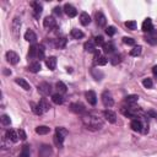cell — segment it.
I'll use <instances>...</instances> for the list:
<instances>
[{"mask_svg": "<svg viewBox=\"0 0 157 157\" xmlns=\"http://www.w3.org/2000/svg\"><path fill=\"white\" fill-rule=\"evenodd\" d=\"M82 123H83V125H85L87 129L93 130V131H94V130H99V129L103 126L102 119H101L99 117L94 115V114H91V113L85 114V115L82 117Z\"/></svg>", "mask_w": 157, "mask_h": 157, "instance_id": "obj_1", "label": "cell"}, {"mask_svg": "<svg viewBox=\"0 0 157 157\" xmlns=\"http://www.w3.org/2000/svg\"><path fill=\"white\" fill-rule=\"evenodd\" d=\"M67 130L65 128H56L55 129V135H54V142L58 147H61L65 140V136L67 135Z\"/></svg>", "mask_w": 157, "mask_h": 157, "instance_id": "obj_2", "label": "cell"}, {"mask_svg": "<svg viewBox=\"0 0 157 157\" xmlns=\"http://www.w3.org/2000/svg\"><path fill=\"white\" fill-rule=\"evenodd\" d=\"M102 102H103L104 107H107V108H109V107H112L114 104L113 96H112V93L109 91H103V93H102Z\"/></svg>", "mask_w": 157, "mask_h": 157, "instance_id": "obj_3", "label": "cell"}, {"mask_svg": "<svg viewBox=\"0 0 157 157\" xmlns=\"http://www.w3.org/2000/svg\"><path fill=\"white\" fill-rule=\"evenodd\" d=\"M38 92L42 96H49L52 93V86L48 82H40L38 85Z\"/></svg>", "mask_w": 157, "mask_h": 157, "instance_id": "obj_4", "label": "cell"}, {"mask_svg": "<svg viewBox=\"0 0 157 157\" xmlns=\"http://www.w3.org/2000/svg\"><path fill=\"white\" fill-rule=\"evenodd\" d=\"M11 28H12V34L15 38H18V33H20V28H21V20L18 17H15L12 20L11 23Z\"/></svg>", "mask_w": 157, "mask_h": 157, "instance_id": "obj_5", "label": "cell"}, {"mask_svg": "<svg viewBox=\"0 0 157 157\" xmlns=\"http://www.w3.org/2000/svg\"><path fill=\"white\" fill-rule=\"evenodd\" d=\"M70 109H71V112H74V113H76V114H83V113L86 112L85 105H83L82 103H80V102L71 103V104H70Z\"/></svg>", "mask_w": 157, "mask_h": 157, "instance_id": "obj_6", "label": "cell"}, {"mask_svg": "<svg viewBox=\"0 0 157 157\" xmlns=\"http://www.w3.org/2000/svg\"><path fill=\"white\" fill-rule=\"evenodd\" d=\"M130 128H131L134 131H142V128H145V126H144L142 120H141L140 118H135V119L131 120Z\"/></svg>", "mask_w": 157, "mask_h": 157, "instance_id": "obj_7", "label": "cell"}, {"mask_svg": "<svg viewBox=\"0 0 157 157\" xmlns=\"http://www.w3.org/2000/svg\"><path fill=\"white\" fill-rule=\"evenodd\" d=\"M39 157H50L52 156V153H53V150H52V147L49 146V145H42L40 146V148H39Z\"/></svg>", "mask_w": 157, "mask_h": 157, "instance_id": "obj_8", "label": "cell"}, {"mask_svg": "<svg viewBox=\"0 0 157 157\" xmlns=\"http://www.w3.org/2000/svg\"><path fill=\"white\" fill-rule=\"evenodd\" d=\"M43 26L44 28L47 29H53V28H56V21L54 20V17H45L43 20Z\"/></svg>", "mask_w": 157, "mask_h": 157, "instance_id": "obj_9", "label": "cell"}, {"mask_svg": "<svg viewBox=\"0 0 157 157\" xmlns=\"http://www.w3.org/2000/svg\"><path fill=\"white\" fill-rule=\"evenodd\" d=\"M6 59H7V61H9L10 64L15 65V64L18 63L20 56L17 55V53H15V52H12V50H9V52L6 53Z\"/></svg>", "mask_w": 157, "mask_h": 157, "instance_id": "obj_10", "label": "cell"}, {"mask_svg": "<svg viewBox=\"0 0 157 157\" xmlns=\"http://www.w3.org/2000/svg\"><path fill=\"white\" fill-rule=\"evenodd\" d=\"M64 12L69 16V17H75L77 15V10L71 5V4H65L64 5Z\"/></svg>", "mask_w": 157, "mask_h": 157, "instance_id": "obj_11", "label": "cell"}, {"mask_svg": "<svg viewBox=\"0 0 157 157\" xmlns=\"http://www.w3.org/2000/svg\"><path fill=\"white\" fill-rule=\"evenodd\" d=\"M103 115H104V118H105L109 123H115V121H117V114H115L113 110H110V109H105V110L103 112Z\"/></svg>", "mask_w": 157, "mask_h": 157, "instance_id": "obj_12", "label": "cell"}, {"mask_svg": "<svg viewBox=\"0 0 157 157\" xmlns=\"http://www.w3.org/2000/svg\"><path fill=\"white\" fill-rule=\"evenodd\" d=\"M32 6H33V16H34L36 18H39V16H40V13H42V11H43L42 4L38 2V1H36V2L32 4Z\"/></svg>", "mask_w": 157, "mask_h": 157, "instance_id": "obj_13", "label": "cell"}, {"mask_svg": "<svg viewBox=\"0 0 157 157\" xmlns=\"http://www.w3.org/2000/svg\"><path fill=\"white\" fill-rule=\"evenodd\" d=\"M85 97H86V99L88 101V103L91 105H96V103H97V96H96V93L93 91H87L85 93Z\"/></svg>", "mask_w": 157, "mask_h": 157, "instance_id": "obj_14", "label": "cell"}, {"mask_svg": "<svg viewBox=\"0 0 157 157\" xmlns=\"http://www.w3.org/2000/svg\"><path fill=\"white\" fill-rule=\"evenodd\" d=\"M96 23L98 27H104L107 23V18L102 12H97L96 13Z\"/></svg>", "mask_w": 157, "mask_h": 157, "instance_id": "obj_15", "label": "cell"}, {"mask_svg": "<svg viewBox=\"0 0 157 157\" xmlns=\"http://www.w3.org/2000/svg\"><path fill=\"white\" fill-rule=\"evenodd\" d=\"M6 137H7V140L10 141H12V142H17L18 141V134L13 130V129H9L7 131H6Z\"/></svg>", "mask_w": 157, "mask_h": 157, "instance_id": "obj_16", "label": "cell"}, {"mask_svg": "<svg viewBox=\"0 0 157 157\" xmlns=\"http://www.w3.org/2000/svg\"><path fill=\"white\" fill-rule=\"evenodd\" d=\"M25 39H26L27 42L36 43V40H37V36H36V33H34L32 29H27L26 33H25Z\"/></svg>", "mask_w": 157, "mask_h": 157, "instance_id": "obj_17", "label": "cell"}, {"mask_svg": "<svg viewBox=\"0 0 157 157\" xmlns=\"http://www.w3.org/2000/svg\"><path fill=\"white\" fill-rule=\"evenodd\" d=\"M45 65L49 70H55L56 67V58L55 56H49L45 59Z\"/></svg>", "mask_w": 157, "mask_h": 157, "instance_id": "obj_18", "label": "cell"}, {"mask_svg": "<svg viewBox=\"0 0 157 157\" xmlns=\"http://www.w3.org/2000/svg\"><path fill=\"white\" fill-rule=\"evenodd\" d=\"M142 31L144 32H152V29H153V26H152V21H151V18H146L144 22H142Z\"/></svg>", "mask_w": 157, "mask_h": 157, "instance_id": "obj_19", "label": "cell"}, {"mask_svg": "<svg viewBox=\"0 0 157 157\" xmlns=\"http://www.w3.org/2000/svg\"><path fill=\"white\" fill-rule=\"evenodd\" d=\"M15 82L17 83V85H20L23 90H26V91H29L31 90V86H29V83L25 80V78H22V77H17V78H15Z\"/></svg>", "mask_w": 157, "mask_h": 157, "instance_id": "obj_20", "label": "cell"}, {"mask_svg": "<svg viewBox=\"0 0 157 157\" xmlns=\"http://www.w3.org/2000/svg\"><path fill=\"white\" fill-rule=\"evenodd\" d=\"M66 43H67V39L65 38V37H61V38H58V39H55V48H58V49H64L65 48V45H66Z\"/></svg>", "mask_w": 157, "mask_h": 157, "instance_id": "obj_21", "label": "cell"}, {"mask_svg": "<svg viewBox=\"0 0 157 157\" xmlns=\"http://www.w3.org/2000/svg\"><path fill=\"white\" fill-rule=\"evenodd\" d=\"M83 48L86 52H90V53H94L96 52V44L93 40H88L83 44Z\"/></svg>", "mask_w": 157, "mask_h": 157, "instance_id": "obj_22", "label": "cell"}, {"mask_svg": "<svg viewBox=\"0 0 157 157\" xmlns=\"http://www.w3.org/2000/svg\"><path fill=\"white\" fill-rule=\"evenodd\" d=\"M137 99H139V96H136V94H130V96L125 97L124 102H125L128 105H134V104L137 102Z\"/></svg>", "mask_w": 157, "mask_h": 157, "instance_id": "obj_23", "label": "cell"}, {"mask_svg": "<svg viewBox=\"0 0 157 157\" xmlns=\"http://www.w3.org/2000/svg\"><path fill=\"white\" fill-rule=\"evenodd\" d=\"M38 56V45L33 44L29 47V50H28V58L33 59V58H37Z\"/></svg>", "mask_w": 157, "mask_h": 157, "instance_id": "obj_24", "label": "cell"}, {"mask_svg": "<svg viewBox=\"0 0 157 157\" xmlns=\"http://www.w3.org/2000/svg\"><path fill=\"white\" fill-rule=\"evenodd\" d=\"M80 22H81V25L87 26V25L91 22V17H90V15L86 13V12H82V13L80 15Z\"/></svg>", "mask_w": 157, "mask_h": 157, "instance_id": "obj_25", "label": "cell"}, {"mask_svg": "<svg viewBox=\"0 0 157 157\" xmlns=\"http://www.w3.org/2000/svg\"><path fill=\"white\" fill-rule=\"evenodd\" d=\"M114 50H115V47H114V44H113L112 42L104 43V45H103V52H104L105 54H110V53H113Z\"/></svg>", "mask_w": 157, "mask_h": 157, "instance_id": "obj_26", "label": "cell"}, {"mask_svg": "<svg viewBox=\"0 0 157 157\" xmlns=\"http://www.w3.org/2000/svg\"><path fill=\"white\" fill-rule=\"evenodd\" d=\"M31 107H32V112L36 114V115H42L44 112H43V109L40 108V105L38 104V103H33V102H31Z\"/></svg>", "mask_w": 157, "mask_h": 157, "instance_id": "obj_27", "label": "cell"}, {"mask_svg": "<svg viewBox=\"0 0 157 157\" xmlns=\"http://www.w3.org/2000/svg\"><path fill=\"white\" fill-rule=\"evenodd\" d=\"M145 40H146L147 43L152 44V45H156V44H157V36H155V33L150 32V34H147V36L145 37Z\"/></svg>", "mask_w": 157, "mask_h": 157, "instance_id": "obj_28", "label": "cell"}, {"mask_svg": "<svg viewBox=\"0 0 157 157\" xmlns=\"http://www.w3.org/2000/svg\"><path fill=\"white\" fill-rule=\"evenodd\" d=\"M28 70L32 72H38L40 70V63L39 61H32L28 66Z\"/></svg>", "mask_w": 157, "mask_h": 157, "instance_id": "obj_29", "label": "cell"}, {"mask_svg": "<svg viewBox=\"0 0 157 157\" xmlns=\"http://www.w3.org/2000/svg\"><path fill=\"white\" fill-rule=\"evenodd\" d=\"M52 101H53V103H55V104H63L64 103V98H63V96L60 94V93H54L53 96H52Z\"/></svg>", "mask_w": 157, "mask_h": 157, "instance_id": "obj_30", "label": "cell"}, {"mask_svg": "<svg viewBox=\"0 0 157 157\" xmlns=\"http://www.w3.org/2000/svg\"><path fill=\"white\" fill-rule=\"evenodd\" d=\"M56 90H58V93L63 94V93H65L67 91V87H66V85L63 81H58L56 82Z\"/></svg>", "mask_w": 157, "mask_h": 157, "instance_id": "obj_31", "label": "cell"}, {"mask_svg": "<svg viewBox=\"0 0 157 157\" xmlns=\"http://www.w3.org/2000/svg\"><path fill=\"white\" fill-rule=\"evenodd\" d=\"M49 131H50V129H49L48 126H45V125H39V126L36 128V132L39 134V135H45V134H48Z\"/></svg>", "mask_w": 157, "mask_h": 157, "instance_id": "obj_32", "label": "cell"}, {"mask_svg": "<svg viewBox=\"0 0 157 157\" xmlns=\"http://www.w3.org/2000/svg\"><path fill=\"white\" fill-rule=\"evenodd\" d=\"M70 34H71V37H72V38H75V39H80V38H82V37H83V32H82V31H80V29H77V28L71 29Z\"/></svg>", "mask_w": 157, "mask_h": 157, "instance_id": "obj_33", "label": "cell"}, {"mask_svg": "<svg viewBox=\"0 0 157 157\" xmlns=\"http://www.w3.org/2000/svg\"><path fill=\"white\" fill-rule=\"evenodd\" d=\"M91 74L94 77V80H97V81H99V80L103 78V72L101 70H98V69H92L91 70Z\"/></svg>", "mask_w": 157, "mask_h": 157, "instance_id": "obj_34", "label": "cell"}, {"mask_svg": "<svg viewBox=\"0 0 157 157\" xmlns=\"http://www.w3.org/2000/svg\"><path fill=\"white\" fill-rule=\"evenodd\" d=\"M38 104L40 105V108L43 109V112H48V110L50 109V104H49V102H48L45 98H42Z\"/></svg>", "mask_w": 157, "mask_h": 157, "instance_id": "obj_35", "label": "cell"}, {"mask_svg": "<svg viewBox=\"0 0 157 157\" xmlns=\"http://www.w3.org/2000/svg\"><path fill=\"white\" fill-rule=\"evenodd\" d=\"M29 156H31L29 145H23V147L21 150V153H20V157H29Z\"/></svg>", "mask_w": 157, "mask_h": 157, "instance_id": "obj_36", "label": "cell"}, {"mask_svg": "<svg viewBox=\"0 0 157 157\" xmlns=\"http://www.w3.org/2000/svg\"><path fill=\"white\" fill-rule=\"evenodd\" d=\"M141 50H142V47L141 45H136V47H134L131 50H130V55L131 56H137V55H140L141 54Z\"/></svg>", "mask_w": 157, "mask_h": 157, "instance_id": "obj_37", "label": "cell"}, {"mask_svg": "<svg viewBox=\"0 0 157 157\" xmlns=\"http://www.w3.org/2000/svg\"><path fill=\"white\" fill-rule=\"evenodd\" d=\"M107 61H108V60H107V58H105L104 55H102V54H101L98 58H96V59H94V63H96L97 65H99V66L105 65V64H107Z\"/></svg>", "mask_w": 157, "mask_h": 157, "instance_id": "obj_38", "label": "cell"}, {"mask_svg": "<svg viewBox=\"0 0 157 157\" xmlns=\"http://www.w3.org/2000/svg\"><path fill=\"white\" fill-rule=\"evenodd\" d=\"M93 42H94V44L98 45V47H103V45H104V39H103L102 36H96Z\"/></svg>", "mask_w": 157, "mask_h": 157, "instance_id": "obj_39", "label": "cell"}, {"mask_svg": "<svg viewBox=\"0 0 157 157\" xmlns=\"http://www.w3.org/2000/svg\"><path fill=\"white\" fill-rule=\"evenodd\" d=\"M44 54H45V49H44V45L43 44H39L38 45V59H43L44 58Z\"/></svg>", "mask_w": 157, "mask_h": 157, "instance_id": "obj_40", "label": "cell"}, {"mask_svg": "<svg viewBox=\"0 0 157 157\" xmlns=\"http://www.w3.org/2000/svg\"><path fill=\"white\" fill-rule=\"evenodd\" d=\"M1 123H2V125H5V126H7V125H10L11 124V119H10V117L9 115H6V114H4V115H1Z\"/></svg>", "mask_w": 157, "mask_h": 157, "instance_id": "obj_41", "label": "cell"}, {"mask_svg": "<svg viewBox=\"0 0 157 157\" xmlns=\"http://www.w3.org/2000/svg\"><path fill=\"white\" fill-rule=\"evenodd\" d=\"M115 32H117V29H115V27L114 26H108L107 28H105V33L108 34V36H114L115 34Z\"/></svg>", "mask_w": 157, "mask_h": 157, "instance_id": "obj_42", "label": "cell"}, {"mask_svg": "<svg viewBox=\"0 0 157 157\" xmlns=\"http://www.w3.org/2000/svg\"><path fill=\"white\" fill-rule=\"evenodd\" d=\"M121 58H123V56H121L120 54H118V55H114V56L110 59V63H112L113 65H117V64H119V63L121 61Z\"/></svg>", "mask_w": 157, "mask_h": 157, "instance_id": "obj_43", "label": "cell"}, {"mask_svg": "<svg viewBox=\"0 0 157 157\" xmlns=\"http://www.w3.org/2000/svg\"><path fill=\"white\" fill-rule=\"evenodd\" d=\"M125 26L128 29H131V31L136 29V22L135 21H128V22H125Z\"/></svg>", "mask_w": 157, "mask_h": 157, "instance_id": "obj_44", "label": "cell"}, {"mask_svg": "<svg viewBox=\"0 0 157 157\" xmlns=\"http://www.w3.org/2000/svg\"><path fill=\"white\" fill-rule=\"evenodd\" d=\"M142 85H144V87H146V88H151L152 86H153V82H152V80L151 78H145L144 81H142Z\"/></svg>", "mask_w": 157, "mask_h": 157, "instance_id": "obj_45", "label": "cell"}, {"mask_svg": "<svg viewBox=\"0 0 157 157\" xmlns=\"http://www.w3.org/2000/svg\"><path fill=\"white\" fill-rule=\"evenodd\" d=\"M123 42H124L125 44H128V45H134V44H135V40H134L132 38H130V37H124V38H123Z\"/></svg>", "mask_w": 157, "mask_h": 157, "instance_id": "obj_46", "label": "cell"}, {"mask_svg": "<svg viewBox=\"0 0 157 157\" xmlns=\"http://www.w3.org/2000/svg\"><path fill=\"white\" fill-rule=\"evenodd\" d=\"M17 134H18V137H20L21 140H26L27 135H26V132H25L22 129H18V130H17Z\"/></svg>", "mask_w": 157, "mask_h": 157, "instance_id": "obj_47", "label": "cell"}, {"mask_svg": "<svg viewBox=\"0 0 157 157\" xmlns=\"http://www.w3.org/2000/svg\"><path fill=\"white\" fill-rule=\"evenodd\" d=\"M63 10H64V9H61L60 6H56V7H54V10H53V12H54L55 15H58V16H60V15H61V12H63Z\"/></svg>", "mask_w": 157, "mask_h": 157, "instance_id": "obj_48", "label": "cell"}, {"mask_svg": "<svg viewBox=\"0 0 157 157\" xmlns=\"http://www.w3.org/2000/svg\"><path fill=\"white\" fill-rule=\"evenodd\" d=\"M152 72H153V75L157 77V65H155V66L152 67Z\"/></svg>", "mask_w": 157, "mask_h": 157, "instance_id": "obj_49", "label": "cell"}]
</instances>
